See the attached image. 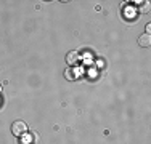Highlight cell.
Segmentation results:
<instances>
[{
    "label": "cell",
    "mask_w": 151,
    "mask_h": 144,
    "mask_svg": "<svg viewBox=\"0 0 151 144\" xmlns=\"http://www.w3.org/2000/svg\"><path fill=\"white\" fill-rule=\"evenodd\" d=\"M12 131L15 136H23L27 133V125L21 120H16V122H13V125H12Z\"/></svg>",
    "instance_id": "cell-1"
},
{
    "label": "cell",
    "mask_w": 151,
    "mask_h": 144,
    "mask_svg": "<svg viewBox=\"0 0 151 144\" xmlns=\"http://www.w3.org/2000/svg\"><path fill=\"white\" fill-rule=\"evenodd\" d=\"M79 59H81V55H79L76 50L69 51V53H68V56H66V63L69 64V66H74V64H77Z\"/></svg>",
    "instance_id": "cell-2"
},
{
    "label": "cell",
    "mask_w": 151,
    "mask_h": 144,
    "mask_svg": "<svg viewBox=\"0 0 151 144\" xmlns=\"http://www.w3.org/2000/svg\"><path fill=\"white\" fill-rule=\"evenodd\" d=\"M150 43H151L150 34H143L142 37L138 38V45H140V46H150Z\"/></svg>",
    "instance_id": "cell-3"
},
{
    "label": "cell",
    "mask_w": 151,
    "mask_h": 144,
    "mask_svg": "<svg viewBox=\"0 0 151 144\" xmlns=\"http://www.w3.org/2000/svg\"><path fill=\"white\" fill-rule=\"evenodd\" d=\"M34 139H35V136L31 135V133H26V135L21 136V143H23V144H32V143H34Z\"/></svg>",
    "instance_id": "cell-4"
},
{
    "label": "cell",
    "mask_w": 151,
    "mask_h": 144,
    "mask_svg": "<svg viewBox=\"0 0 151 144\" xmlns=\"http://www.w3.org/2000/svg\"><path fill=\"white\" fill-rule=\"evenodd\" d=\"M66 77L69 78V80H74V78L77 77V74H74V72H73V71L69 69V71H66Z\"/></svg>",
    "instance_id": "cell-5"
},
{
    "label": "cell",
    "mask_w": 151,
    "mask_h": 144,
    "mask_svg": "<svg viewBox=\"0 0 151 144\" xmlns=\"http://www.w3.org/2000/svg\"><path fill=\"white\" fill-rule=\"evenodd\" d=\"M0 90H2V86H0Z\"/></svg>",
    "instance_id": "cell-6"
}]
</instances>
